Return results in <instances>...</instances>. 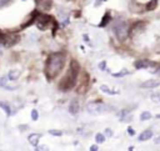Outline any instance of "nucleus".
<instances>
[{
	"mask_svg": "<svg viewBox=\"0 0 160 151\" xmlns=\"http://www.w3.org/2000/svg\"><path fill=\"white\" fill-rule=\"evenodd\" d=\"M65 65V55L62 53H55L49 56L45 64V75L48 79H54L60 74Z\"/></svg>",
	"mask_w": 160,
	"mask_h": 151,
	"instance_id": "1",
	"label": "nucleus"
},
{
	"mask_svg": "<svg viewBox=\"0 0 160 151\" xmlns=\"http://www.w3.org/2000/svg\"><path fill=\"white\" fill-rule=\"evenodd\" d=\"M79 73H80V65L78 64V61L73 60L70 63V66H69V71L65 76L62 79V81L59 83V89L62 91H69L76 85L78 81V76H79Z\"/></svg>",
	"mask_w": 160,
	"mask_h": 151,
	"instance_id": "2",
	"label": "nucleus"
},
{
	"mask_svg": "<svg viewBox=\"0 0 160 151\" xmlns=\"http://www.w3.org/2000/svg\"><path fill=\"white\" fill-rule=\"evenodd\" d=\"M113 30H114V32H115V35H116L118 39H119L120 41H124L126 37H128V35H129L130 28L128 25V23L119 21V23H116V24L114 25Z\"/></svg>",
	"mask_w": 160,
	"mask_h": 151,
	"instance_id": "3",
	"label": "nucleus"
},
{
	"mask_svg": "<svg viewBox=\"0 0 160 151\" xmlns=\"http://www.w3.org/2000/svg\"><path fill=\"white\" fill-rule=\"evenodd\" d=\"M86 110L88 112H90L93 115H99V114H103V112L108 111V106L101 102H90L88 105Z\"/></svg>",
	"mask_w": 160,
	"mask_h": 151,
	"instance_id": "4",
	"label": "nucleus"
},
{
	"mask_svg": "<svg viewBox=\"0 0 160 151\" xmlns=\"http://www.w3.org/2000/svg\"><path fill=\"white\" fill-rule=\"evenodd\" d=\"M19 41V37L18 36H9L6 34L0 31V44L4 45V46H13L14 44H16Z\"/></svg>",
	"mask_w": 160,
	"mask_h": 151,
	"instance_id": "5",
	"label": "nucleus"
},
{
	"mask_svg": "<svg viewBox=\"0 0 160 151\" xmlns=\"http://www.w3.org/2000/svg\"><path fill=\"white\" fill-rule=\"evenodd\" d=\"M51 21H53V19L49 15H38V28L41 30L48 29Z\"/></svg>",
	"mask_w": 160,
	"mask_h": 151,
	"instance_id": "6",
	"label": "nucleus"
},
{
	"mask_svg": "<svg viewBox=\"0 0 160 151\" xmlns=\"http://www.w3.org/2000/svg\"><path fill=\"white\" fill-rule=\"evenodd\" d=\"M159 81L158 80H154V79H150V80H147V81H144L142 84V87L143 89H154V87H156L159 86Z\"/></svg>",
	"mask_w": 160,
	"mask_h": 151,
	"instance_id": "7",
	"label": "nucleus"
},
{
	"mask_svg": "<svg viewBox=\"0 0 160 151\" xmlns=\"http://www.w3.org/2000/svg\"><path fill=\"white\" fill-rule=\"evenodd\" d=\"M79 109H80V105H79L78 100H73L72 102H70V105H69V112L70 114L76 115L79 112Z\"/></svg>",
	"mask_w": 160,
	"mask_h": 151,
	"instance_id": "8",
	"label": "nucleus"
},
{
	"mask_svg": "<svg viewBox=\"0 0 160 151\" xmlns=\"http://www.w3.org/2000/svg\"><path fill=\"white\" fill-rule=\"evenodd\" d=\"M134 65L136 69H145V68L150 66V65H153V63H150L149 60H138V61H135Z\"/></svg>",
	"mask_w": 160,
	"mask_h": 151,
	"instance_id": "9",
	"label": "nucleus"
},
{
	"mask_svg": "<svg viewBox=\"0 0 160 151\" xmlns=\"http://www.w3.org/2000/svg\"><path fill=\"white\" fill-rule=\"evenodd\" d=\"M152 138H153V131L150 129H148V130H145V131H143V133L140 134L139 141H147V140L152 139Z\"/></svg>",
	"mask_w": 160,
	"mask_h": 151,
	"instance_id": "10",
	"label": "nucleus"
},
{
	"mask_svg": "<svg viewBox=\"0 0 160 151\" xmlns=\"http://www.w3.org/2000/svg\"><path fill=\"white\" fill-rule=\"evenodd\" d=\"M40 138H41V135H39V134H30V136L28 138V140H29L30 145H33V146H38V143H39Z\"/></svg>",
	"mask_w": 160,
	"mask_h": 151,
	"instance_id": "11",
	"label": "nucleus"
},
{
	"mask_svg": "<svg viewBox=\"0 0 160 151\" xmlns=\"http://www.w3.org/2000/svg\"><path fill=\"white\" fill-rule=\"evenodd\" d=\"M38 4L43 10H49L51 8V0H38Z\"/></svg>",
	"mask_w": 160,
	"mask_h": 151,
	"instance_id": "12",
	"label": "nucleus"
},
{
	"mask_svg": "<svg viewBox=\"0 0 160 151\" xmlns=\"http://www.w3.org/2000/svg\"><path fill=\"white\" fill-rule=\"evenodd\" d=\"M19 76H20V70H10V71L8 73L9 80H18Z\"/></svg>",
	"mask_w": 160,
	"mask_h": 151,
	"instance_id": "13",
	"label": "nucleus"
},
{
	"mask_svg": "<svg viewBox=\"0 0 160 151\" xmlns=\"http://www.w3.org/2000/svg\"><path fill=\"white\" fill-rule=\"evenodd\" d=\"M0 107L5 111V114H6V116H10L11 115V109H10V106L8 105V104H5V102H3V101H0Z\"/></svg>",
	"mask_w": 160,
	"mask_h": 151,
	"instance_id": "14",
	"label": "nucleus"
},
{
	"mask_svg": "<svg viewBox=\"0 0 160 151\" xmlns=\"http://www.w3.org/2000/svg\"><path fill=\"white\" fill-rule=\"evenodd\" d=\"M100 90H101L103 92H105V94H109V95H116V94H118V91L111 90V89H109V87L106 86V85H101V86H100Z\"/></svg>",
	"mask_w": 160,
	"mask_h": 151,
	"instance_id": "15",
	"label": "nucleus"
},
{
	"mask_svg": "<svg viewBox=\"0 0 160 151\" xmlns=\"http://www.w3.org/2000/svg\"><path fill=\"white\" fill-rule=\"evenodd\" d=\"M110 21V14L109 13H106L105 15H104V18H103V20H101V23L99 24V28H104V26H106L108 25V23Z\"/></svg>",
	"mask_w": 160,
	"mask_h": 151,
	"instance_id": "16",
	"label": "nucleus"
},
{
	"mask_svg": "<svg viewBox=\"0 0 160 151\" xmlns=\"http://www.w3.org/2000/svg\"><path fill=\"white\" fill-rule=\"evenodd\" d=\"M152 119V114H150L149 111H144L142 115H140V120L142 121H145V120H149Z\"/></svg>",
	"mask_w": 160,
	"mask_h": 151,
	"instance_id": "17",
	"label": "nucleus"
},
{
	"mask_svg": "<svg viewBox=\"0 0 160 151\" xmlns=\"http://www.w3.org/2000/svg\"><path fill=\"white\" fill-rule=\"evenodd\" d=\"M95 141L98 144H103L105 141V135H103V134H96L95 135Z\"/></svg>",
	"mask_w": 160,
	"mask_h": 151,
	"instance_id": "18",
	"label": "nucleus"
},
{
	"mask_svg": "<svg viewBox=\"0 0 160 151\" xmlns=\"http://www.w3.org/2000/svg\"><path fill=\"white\" fill-rule=\"evenodd\" d=\"M156 3H158V0H152L148 5H147V8H148V10H153V9L156 6Z\"/></svg>",
	"mask_w": 160,
	"mask_h": 151,
	"instance_id": "19",
	"label": "nucleus"
},
{
	"mask_svg": "<svg viewBox=\"0 0 160 151\" xmlns=\"http://www.w3.org/2000/svg\"><path fill=\"white\" fill-rule=\"evenodd\" d=\"M126 74H129L126 70H123V71H120V73H114L113 74V76L114 78H121V76H124V75H126Z\"/></svg>",
	"mask_w": 160,
	"mask_h": 151,
	"instance_id": "20",
	"label": "nucleus"
},
{
	"mask_svg": "<svg viewBox=\"0 0 160 151\" xmlns=\"http://www.w3.org/2000/svg\"><path fill=\"white\" fill-rule=\"evenodd\" d=\"M31 119L34 120V121H36L38 119H39V114H38V111L34 109V110H31Z\"/></svg>",
	"mask_w": 160,
	"mask_h": 151,
	"instance_id": "21",
	"label": "nucleus"
},
{
	"mask_svg": "<svg viewBox=\"0 0 160 151\" xmlns=\"http://www.w3.org/2000/svg\"><path fill=\"white\" fill-rule=\"evenodd\" d=\"M49 134L54 135V136H62L63 135V133L62 131H59V130H49Z\"/></svg>",
	"mask_w": 160,
	"mask_h": 151,
	"instance_id": "22",
	"label": "nucleus"
},
{
	"mask_svg": "<svg viewBox=\"0 0 160 151\" xmlns=\"http://www.w3.org/2000/svg\"><path fill=\"white\" fill-rule=\"evenodd\" d=\"M6 79H8V76L0 78V87H4V86L6 85Z\"/></svg>",
	"mask_w": 160,
	"mask_h": 151,
	"instance_id": "23",
	"label": "nucleus"
},
{
	"mask_svg": "<svg viewBox=\"0 0 160 151\" xmlns=\"http://www.w3.org/2000/svg\"><path fill=\"white\" fill-rule=\"evenodd\" d=\"M11 0H0V8H4V6H6L10 4Z\"/></svg>",
	"mask_w": 160,
	"mask_h": 151,
	"instance_id": "24",
	"label": "nucleus"
},
{
	"mask_svg": "<svg viewBox=\"0 0 160 151\" xmlns=\"http://www.w3.org/2000/svg\"><path fill=\"white\" fill-rule=\"evenodd\" d=\"M99 69H100V70H103V71H104V70L106 69V61H101V63L99 64Z\"/></svg>",
	"mask_w": 160,
	"mask_h": 151,
	"instance_id": "25",
	"label": "nucleus"
},
{
	"mask_svg": "<svg viewBox=\"0 0 160 151\" xmlns=\"http://www.w3.org/2000/svg\"><path fill=\"white\" fill-rule=\"evenodd\" d=\"M105 136H109V138H110V136H113V131L110 129H106L105 130Z\"/></svg>",
	"mask_w": 160,
	"mask_h": 151,
	"instance_id": "26",
	"label": "nucleus"
},
{
	"mask_svg": "<svg viewBox=\"0 0 160 151\" xmlns=\"http://www.w3.org/2000/svg\"><path fill=\"white\" fill-rule=\"evenodd\" d=\"M4 89H5V90H15L16 86H8V85H5V86H4Z\"/></svg>",
	"mask_w": 160,
	"mask_h": 151,
	"instance_id": "27",
	"label": "nucleus"
},
{
	"mask_svg": "<svg viewBox=\"0 0 160 151\" xmlns=\"http://www.w3.org/2000/svg\"><path fill=\"white\" fill-rule=\"evenodd\" d=\"M99 150V147L96 145H93V146H90V151H98Z\"/></svg>",
	"mask_w": 160,
	"mask_h": 151,
	"instance_id": "28",
	"label": "nucleus"
},
{
	"mask_svg": "<svg viewBox=\"0 0 160 151\" xmlns=\"http://www.w3.org/2000/svg\"><path fill=\"white\" fill-rule=\"evenodd\" d=\"M103 1H106V0H96V1H95V6H99Z\"/></svg>",
	"mask_w": 160,
	"mask_h": 151,
	"instance_id": "29",
	"label": "nucleus"
},
{
	"mask_svg": "<svg viewBox=\"0 0 160 151\" xmlns=\"http://www.w3.org/2000/svg\"><path fill=\"white\" fill-rule=\"evenodd\" d=\"M128 133H129V135H135V131L131 129V127H129V129H128Z\"/></svg>",
	"mask_w": 160,
	"mask_h": 151,
	"instance_id": "30",
	"label": "nucleus"
},
{
	"mask_svg": "<svg viewBox=\"0 0 160 151\" xmlns=\"http://www.w3.org/2000/svg\"><path fill=\"white\" fill-rule=\"evenodd\" d=\"M35 150H46V147H45V146H40V147H39V146H36Z\"/></svg>",
	"mask_w": 160,
	"mask_h": 151,
	"instance_id": "31",
	"label": "nucleus"
},
{
	"mask_svg": "<svg viewBox=\"0 0 160 151\" xmlns=\"http://www.w3.org/2000/svg\"><path fill=\"white\" fill-rule=\"evenodd\" d=\"M20 130H21V131H24V130H26V126H25V125H23V126H20Z\"/></svg>",
	"mask_w": 160,
	"mask_h": 151,
	"instance_id": "32",
	"label": "nucleus"
},
{
	"mask_svg": "<svg viewBox=\"0 0 160 151\" xmlns=\"http://www.w3.org/2000/svg\"><path fill=\"white\" fill-rule=\"evenodd\" d=\"M155 144H160V136L158 139H155Z\"/></svg>",
	"mask_w": 160,
	"mask_h": 151,
	"instance_id": "33",
	"label": "nucleus"
},
{
	"mask_svg": "<svg viewBox=\"0 0 160 151\" xmlns=\"http://www.w3.org/2000/svg\"><path fill=\"white\" fill-rule=\"evenodd\" d=\"M84 40H85V41H89V37H88V35H84Z\"/></svg>",
	"mask_w": 160,
	"mask_h": 151,
	"instance_id": "34",
	"label": "nucleus"
},
{
	"mask_svg": "<svg viewBox=\"0 0 160 151\" xmlns=\"http://www.w3.org/2000/svg\"><path fill=\"white\" fill-rule=\"evenodd\" d=\"M156 117H158V119H160V115H158V116H156Z\"/></svg>",
	"mask_w": 160,
	"mask_h": 151,
	"instance_id": "35",
	"label": "nucleus"
}]
</instances>
